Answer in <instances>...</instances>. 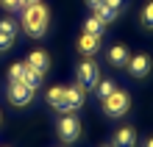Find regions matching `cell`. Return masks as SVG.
I'll use <instances>...</instances> for the list:
<instances>
[{"instance_id": "10", "label": "cell", "mask_w": 153, "mask_h": 147, "mask_svg": "<svg viewBox=\"0 0 153 147\" xmlns=\"http://www.w3.org/2000/svg\"><path fill=\"white\" fill-rule=\"evenodd\" d=\"M25 64H28V67H33L36 72H42V75H45V72L50 69V56H48L45 50H33L31 56H28V61H25Z\"/></svg>"}, {"instance_id": "20", "label": "cell", "mask_w": 153, "mask_h": 147, "mask_svg": "<svg viewBox=\"0 0 153 147\" xmlns=\"http://www.w3.org/2000/svg\"><path fill=\"white\" fill-rule=\"evenodd\" d=\"M0 6H3L6 11H22V3H20V0H0Z\"/></svg>"}, {"instance_id": "7", "label": "cell", "mask_w": 153, "mask_h": 147, "mask_svg": "<svg viewBox=\"0 0 153 147\" xmlns=\"http://www.w3.org/2000/svg\"><path fill=\"white\" fill-rule=\"evenodd\" d=\"M125 67H128V72H131L134 78H148L153 64H150V56H148V53H139V56H131Z\"/></svg>"}, {"instance_id": "1", "label": "cell", "mask_w": 153, "mask_h": 147, "mask_svg": "<svg viewBox=\"0 0 153 147\" xmlns=\"http://www.w3.org/2000/svg\"><path fill=\"white\" fill-rule=\"evenodd\" d=\"M48 22H50V11H48V6L42 0L22 8V28H25V33L31 39H42L48 33Z\"/></svg>"}, {"instance_id": "6", "label": "cell", "mask_w": 153, "mask_h": 147, "mask_svg": "<svg viewBox=\"0 0 153 147\" xmlns=\"http://www.w3.org/2000/svg\"><path fill=\"white\" fill-rule=\"evenodd\" d=\"M33 92L36 89H31L25 81H14V83H8V100L14 106H28L33 100Z\"/></svg>"}, {"instance_id": "12", "label": "cell", "mask_w": 153, "mask_h": 147, "mask_svg": "<svg viewBox=\"0 0 153 147\" xmlns=\"http://www.w3.org/2000/svg\"><path fill=\"white\" fill-rule=\"evenodd\" d=\"M114 92H117V83H114L111 78H100V81H97V83H95V95L100 97V100H106V97H111Z\"/></svg>"}, {"instance_id": "4", "label": "cell", "mask_w": 153, "mask_h": 147, "mask_svg": "<svg viewBox=\"0 0 153 147\" xmlns=\"http://www.w3.org/2000/svg\"><path fill=\"white\" fill-rule=\"evenodd\" d=\"M75 81H78L81 89H95V83L100 81V69H97V64L92 58H84V61L78 64V69H75Z\"/></svg>"}, {"instance_id": "3", "label": "cell", "mask_w": 153, "mask_h": 147, "mask_svg": "<svg viewBox=\"0 0 153 147\" xmlns=\"http://www.w3.org/2000/svg\"><path fill=\"white\" fill-rule=\"evenodd\" d=\"M128 108H131V97H128V92H123V89H117L111 97L103 100L106 117H125V114H128Z\"/></svg>"}, {"instance_id": "2", "label": "cell", "mask_w": 153, "mask_h": 147, "mask_svg": "<svg viewBox=\"0 0 153 147\" xmlns=\"http://www.w3.org/2000/svg\"><path fill=\"white\" fill-rule=\"evenodd\" d=\"M86 103V89H81L78 83L73 86H64V97H61V106H59V114H75L81 106Z\"/></svg>"}, {"instance_id": "8", "label": "cell", "mask_w": 153, "mask_h": 147, "mask_svg": "<svg viewBox=\"0 0 153 147\" xmlns=\"http://www.w3.org/2000/svg\"><path fill=\"white\" fill-rule=\"evenodd\" d=\"M128 58H131V53H128L125 44H111V47L106 50V61H109L111 67H125Z\"/></svg>"}, {"instance_id": "23", "label": "cell", "mask_w": 153, "mask_h": 147, "mask_svg": "<svg viewBox=\"0 0 153 147\" xmlns=\"http://www.w3.org/2000/svg\"><path fill=\"white\" fill-rule=\"evenodd\" d=\"M86 6L89 8H97V6H103V0H86Z\"/></svg>"}, {"instance_id": "22", "label": "cell", "mask_w": 153, "mask_h": 147, "mask_svg": "<svg viewBox=\"0 0 153 147\" xmlns=\"http://www.w3.org/2000/svg\"><path fill=\"white\" fill-rule=\"evenodd\" d=\"M103 3H106V6H111L114 11H120V8H123V0H103Z\"/></svg>"}, {"instance_id": "13", "label": "cell", "mask_w": 153, "mask_h": 147, "mask_svg": "<svg viewBox=\"0 0 153 147\" xmlns=\"http://www.w3.org/2000/svg\"><path fill=\"white\" fill-rule=\"evenodd\" d=\"M103 31H106V22H103V20H97L95 14L84 22V33H89V36H103Z\"/></svg>"}, {"instance_id": "18", "label": "cell", "mask_w": 153, "mask_h": 147, "mask_svg": "<svg viewBox=\"0 0 153 147\" xmlns=\"http://www.w3.org/2000/svg\"><path fill=\"white\" fill-rule=\"evenodd\" d=\"M22 75H25V61L11 64V69H8V83H14V81H22Z\"/></svg>"}, {"instance_id": "17", "label": "cell", "mask_w": 153, "mask_h": 147, "mask_svg": "<svg viewBox=\"0 0 153 147\" xmlns=\"http://www.w3.org/2000/svg\"><path fill=\"white\" fill-rule=\"evenodd\" d=\"M61 97H64V86H53V89H48V103L59 111V106H61Z\"/></svg>"}, {"instance_id": "9", "label": "cell", "mask_w": 153, "mask_h": 147, "mask_svg": "<svg viewBox=\"0 0 153 147\" xmlns=\"http://www.w3.org/2000/svg\"><path fill=\"white\" fill-rule=\"evenodd\" d=\"M97 50H100V36H89V33H84V36L78 39V53H81L84 58H92Z\"/></svg>"}, {"instance_id": "16", "label": "cell", "mask_w": 153, "mask_h": 147, "mask_svg": "<svg viewBox=\"0 0 153 147\" xmlns=\"http://www.w3.org/2000/svg\"><path fill=\"white\" fill-rule=\"evenodd\" d=\"M95 17H97V20H103L106 25H109V22H114V20H117V11H114L111 6H106V3H103V6H97V8H95Z\"/></svg>"}, {"instance_id": "14", "label": "cell", "mask_w": 153, "mask_h": 147, "mask_svg": "<svg viewBox=\"0 0 153 147\" xmlns=\"http://www.w3.org/2000/svg\"><path fill=\"white\" fill-rule=\"evenodd\" d=\"M42 78H45L42 72H36L33 67H28V64H25V75H22V81H25L31 89H39V86H42Z\"/></svg>"}, {"instance_id": "5", "label": "cell", "mask_w": 153, "mask_h": 147, "mask_svg": "<svg viewBox=\"0 0 153 147\" xmlns=\"http://www.w3.org/2000/svg\"><path fill=\"white\" fill-rule=\"evenodd\" d=\"M78 136H81V119L75 114H61V119H59V139L64 144H70V142H75Z\"/></svg>"}, {"instance_id": "24", "label": "cell", "mask_w": 153, "mask_h": 147, "mask_svg": "<svg viewBox=\"0 0 153 147\" xmlns=\"http://www.w3.org/2000/svg\"><path fill=\"white\" fill-rule=\"evenodd\" d=\"M142 147H153V136H150V139H145V144H142Z\"/></svg>"}, {"instance_id": "11", "label": "cell", "mask_w": 153, "mask_h": 147, "mask_svg": "<svg viewBox=\"0 0 153 147\" xmlns=\"http://www.w3.org/2000/svg\"><path fill=\"white\" fill-rule=\"evenodd\" d=\"M114 147H137V131L134 128H120L114 133Z\"/></svg>"}, {"instance_id": "15", "label": "cell", "mask_w": 153, "mask_h": 147, "mask_svg": "<svg viewBox=\"0 0 153 147\" xmlns=\"http://www.w3.org/2000/svg\"><path fill=\"white\" fill-rule=\"evenodd\" d=\"M0 33H3V36H11V39H17V33H20V25H17V20H11V17L0 20Z\"/></svg>"}, {"instance_id": "21", "label": "cell", "mask_w": 153, "mask_h": 147, "mask_svg": "<svg viewBox=\"0 0 153 147\" xmlns=\"http://www.w3.org/2000/svg\"><path fill=\"white\" fill-rule=\"evenodd\" d=\"M11 44H14V39H11V36H3V33H0V53H3V50H8Z\"/></svg>"}, {"instance_id": "19", "label": "cell", "mask_w": 153, "mask_h": 147, "mask_svg": "<svg viewBox=\"0 0 153 147\" xmlns=\"http://www.w3.org/2000/svg\"><path fill=\"white\" fill-rule=\"evenodd\" d=\"M142 25H145L148 31H153V0L142 8Z\"/></svg>"}]
</instances>
